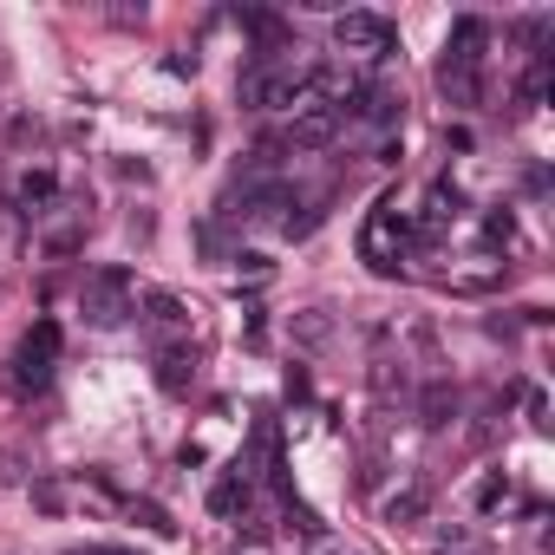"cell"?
Instances as JSON below:
<instances>
[{"label":"cell","mask_w":555,"mask_h":555,"mask_svg":"<svg viewBox=\"0 0 555 555\" xmlns=\"http://www.w3.org/2000/svg\"><path fill=\"white\" fill-rule=\"evenodd\" d=\"M235 92H242L248 112H282V105H301V99H308V73H301L295 60H255V53H248Z\"/></svg>","instance_id":"6da1fadb"},{"label":"cell","mask_w":555,"mask_h":555,"mask_svg":"<svg viewBox=\"0 0 555 555\" xmlns=\"http://www.w3.org/2000/svg\"><path fill=\"white\" fill-rule=\"evenodd\" d=\"M131 308H138V274H131L125 261H105V268H92V274H86V288H79V314H86L92 327H125V321H131Z\"/></svg>","instance_id":"7a4b0ae2"},{"label":"cell","mask_w":555,"mask_h":555,"mask_svg":"<svg viewBox=\"0 0 555 555\" xmlns=\"http://www.w3.org/2000/svg\"><path fill=\"white\" fill-rule=\"evenodd\" d=\"M405 248H412V222H405L392 203H379V209L366 216V229H360V261H366L373 274H399Z\"/></svg>","instance_id":"3957f363"},{"label":"cell","mask_w":555,"mask_h":555,"mask_svg":"<svg viewBox=\"0 0 555 555\" xmlns=\"http://www.w3.org/2000/svg\"><path fill=\"white\" fill-rule=\"evenodd\" d=\"M334 47H340V53H366V60H392L399 34H392V21H386V14L347 8V14L334 21Z\"/></svg>","instance_id":"277c9868"},{"label":"cell","mask_w":555,"mask_h":555,"mask_svg":"<svg viewBox=\"0 0 555 555\" xmlns=\"http://www.w3.org/2000/svg\"><path fill=\"white\" fill-rule=\"evenodd\" d=\"M53 360H60V321H34L21 353H14V386L21 392H40L53 379Z\"/></svg>","instance_id":"5b68a950"},{"label":"cell","mask_w":555,"mask_h":555,"mask_svg":"<svg viewBox=\"0 0 555 555\" xmlns=\"http://www.w3.org/2000/svg\"><path fill=\"white\" fill-rule=\"evenodd\" d=\"M340 125H347V118H340L334 99H301L295 118H288V138H282V144H288V151H321V144L340 138Z\"/></svg>","instance_id":"8992f818"},{"label":"cell","mask_w":555,"mask_h":555,"mask_svg":"<svg viewBox=\"0 0 555 555\" xmlns=\"http://www.w3.org/2000/svg\"><path fill=\"white\" fill-rule=\"evenodd\" d=\"M483 47H490V21L457 14L451 40H444V73H483Z\"/></svg>","instance_id":"52a82bcc"},{"label":"cell","mask_w":555,"mask_h":555,"mask_svg":"<svg viewBox=\"0 0 555 555\" xmlns=\"http://www.w3.org/2000/svg\"><path fill=\"white\" fill-rule=\"evenodd\" d=\"M340 118H360V125H392L399 118V92L392 86H379V79H366V86H353V105H340Z\"/></svg>","instance_id":"ba28073f"},{"label":"cell","mask_w":555,"mask_h":555,"mask_svg":"<svg viewBox=\"0 0 555 555\" xmlns=\"http://www.w3.org/2000/svg\"><path fill=\"white\" fill-rule=\"evenodd\" d=\"M190 386H196V347H183V340L157 347V392L190 399Z\"/></svg>","instance_id":"9c48e42d"},{"label":"cell","mask_w":555,"mask_h":555,"mask_svg":"<svg viewBox=\"0 0 555 555\" xmlns=\"http://www.w3.org/2000/svg\"><path fill=\"white\" fill-rule=\"evenodd\" d=\"M248 503H255V477H248V470H229V477H216V483H209V509H216V516H229V522H235Z\"/></svg>","instance_id":"30bf717a"},{"label":"cell","mask_w":555,"mask_h":555,"mask_svg":"<svg viewBox=\"0 0 555 555\" xmlns=\"http://www.w3.org/2000/svg\"><path fill=\"white\" fill-rule=\"evenodd\" d=\"M457 418V392H451V379H431L425 392H418V425L425 431H444Z\"/></svg>","instance_id":"8fae6325"},{"label":"cell","mask_w":555,"mask_h":555,"mask_svg":"<svg viewBox=\"0 0 555 555\" xmlns=\"http://www.w3.org/2000/svg\"><path fill=\"white\" fill-rule=\"evenodd\" d=\"M53 196H60V177H53V170H27V177H21V209H27V216H47Z\"/></svg>","instance_id":"7c38bea8"},{"label":"cell","mask_w":555,"mask_h":555,"mask_svg":"<svg viewBox=\"0 0 555 555\" xmlns=\"http://www.w3.org/2000/svg\"><path fill=\"white\" fill-rule=\"evenodd\" d=\"M138 301H144V321H151V327H183V321H190V308H183L170 288H151V295H138Z\"/></svg>","instance_id":"4fadbf2b"},{"label":"cell","mask_w":555,"mask_h":555,"mask_svg":"<svg viewBox=\"0 0 555 555\" xmlns=\"http://www.w3.org/2000/svg\"><path fill=\"white\" fill-rule=\"evenodd\" d=\"M438 92H444L451 105H483V73H444V66H438Z\"/></svg>","instance_id":"5bb4252c"},{"label":"cell","mask_w":555,"mask_h":555,"mask_svg":"<svg viewBox=\"0 0 555 555\" xmlns=\"http://www.w3.org/2000/svg\"><path fill=\"white\" fill-rule=\"evenodd\" d=\"M542 92H548V53H535V66L522 73V86H516V112H535Z\"/></svg>","instance_id":"9a60e30c"},{"label":"cell","mask_w":555,"mask_h":555,"mask_svg":"<svg viewBox=\"0 0 555 555\" xmlns=\"http://www.w3.org/2000/svg\"><path fill=\"white\" fill-rule=\"evenodd\" d=\"M425 490H399V496H386V522H425Z\"/></svg>","instance_id":"2e32d148"},{"label":"cell","mask_w":555,"mask_h":555,"mask_svg":"<svg viewBox=\"0 0 555 555\" xmlns=\"http://www.w3.org/2000/svg\"><path fill=\"white\" fill-rule=\"evenodd\" d=\"M295 334H301L308 347H321V340L334 334V321H327V308H308V314H295Z\"/></svg>","instance_id":"e0dca14e"},{"label":"cell","mask_w":555,"mask_h":555,"mask_svg":"<svg viewBox=\"0 0 555 555\" xmlns=\"http://www.w3.org/2000/svg\"><path fill=\"white\" fill-rule=\"evenodd\" d=\"M503 503H509V477H503V470H490V477L477 483V509H503Z\"/></svg>","instance_id":"ac0fdd59"},{"label":"cell","mask_w":555,"mask_h":555,"mask_svg":"<svg viewBox=\"0 0 555 555\" xmlns=\"http://www.w3.org/2000/svg\"><path fill=\"white\" fill-rule=\"evenodd\" d=\"M509 235H516L509 209H490V216H483V242H490V248H509Z\"/></svg>","instance_id":"d6986e66"},{"label":"cell","mask_w":555,"mask_h":555,"mask_svg":"<svg viewBox=\"0 0 555 555\" xmlns=\"http://www.w3.org/2000/svg\"><path fill=\"white\" fill-rule=\"evenodd\" d=\"M131 516H138V522H144L151 535H177V522H170V516H164L157 503H138V496H131Z\"/></svg>","instance_id":"ffe728a7"},{"label":"cell","mask_w":555,"mask_h":555,"mask_svg":"<svg viewBox=\"0 0 555 555\" xmlns=\"http://www.w3.org/2000/svg\"><path fill=\"white\" fill-rule=\"evenodd\" d=\"M288 529H301V535H321V516H314L308 503H295V496H288Z\"/></svg>","instance_id":"44dd1931"},{"label":"cell","mask_w":555,"mask_h":555,"mask_svg":"<svg viewBox=\"0 0 555 555\" xmlns=\"http://www.w3.org/2000/svg\"><path fill=\"white\" fill-rule=\"evenodd\" d=\"M164 73H170V79H190V73H196V53H170Z\"/></svg>","instance_id":"7402d4cb"},{"label":"cell","mask_w":555,"mask_h":555,"mask_svg":"<svg viewBox=\"0 0 555 555\" xmlns=\"http://www.w3.org/2000/svg\"><path fill=\"white\" fill-rule=\"evenodd\" d=\"M321 555H353V548H321Z\"/></svg>","instance_id":"603a6c76"}]
</instances>
